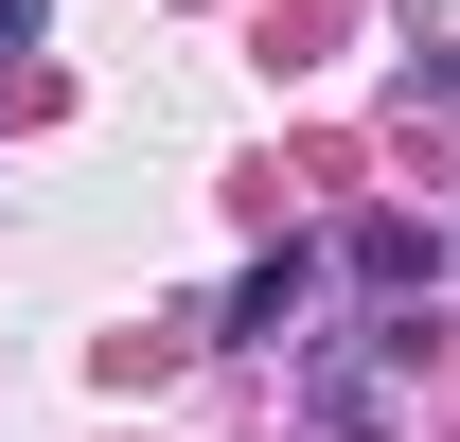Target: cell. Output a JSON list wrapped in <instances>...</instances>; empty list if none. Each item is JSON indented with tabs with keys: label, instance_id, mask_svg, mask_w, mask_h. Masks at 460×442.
I'll return each mask as SVG.
<instances>
[{
	"label": "cell",
	"instance_id": "6da1fadb",
	"mask_svg": "<svg viewBox=\"0 0 460 442\" xmlns=\"http://www.w3.org/2000/svg\"><path fill=\"white\" fill-rule=\"evenodd\" d=\"M301 319V248H284V266H248V283H230V336H284Z\"/></svg>",
	"mask_w": 460,
	"mask_h": 442
},
{
	"label": "cell",
	"instance_id": "7a4b0ae2",
	"mask_svg": "<svg viewBox=\"0 0 460 442\" xmlns=\"http://www.w3.org/2000/svg\"><path fill=\"white\" fill-rule=\"evenodd\" d=\"M36 18H54V0H0V54H36Z\"/></svg>",
	"mask_w": 460,
	"mask_h": 442
}]
</instances>
